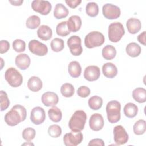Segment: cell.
Listing matches in <instances>:
<instances>
[{
	"label": "cell",
	"mask_w": 146,
	"mask_h": 146,
	"mask_svg": "<svg viewBox=\"0 0 146 146\" xmlns=\"http://www.w3.org/2000/svg\"><path fill=\"white\" fill-rule=\"evenodd\" d=\"M27 116L26 108L22 105H14L5 115V121L9 126H15L24 121Z\"/></svg>",
	"instance_id": "6da1fadb"
},
{
	"label": "cell",
	"mask_w": 146,
	"mask_h": 146,
	"mask_svg": "<svg viewBox=\"0 0 146 146\" xmlns=\"http://www.w3.org/2000/svg\"><path fill=\"white\" fill-rule=\"evenodd\" d=\"M87 115L82 110H77L72 115L68 122L70 129L72 131H81L85 125Z\"/></svg>",
	"instance_id": "7a4b0ae2"
},
{
	"label": "cell",
	"mask_w": 146,
	"mask_h": 146,
	"mask_svg": "<svg viewBox=\"0 0 146 146\" xmlns=\"http://www.w3.org/2000/svg\"><path fill=\"white\" fill-rule=\"evenodd\" d=\"M120 103L117 100H111L106 105V111L108 121L113 124L118 122L120 119Z\"/></svg>",
	"instance_id": "3957f363"
},
{
	"label": "cell",
	"mask_w": 146,
	"mask_h": 146,
	"mask_svg": "<svg viewBox=\"0 0 146 146\" xmlns=\"http://www.w3.org/2000/svg\"><path fill=\"white\" fill-rule=\"evenodd\" d=\"M125 34L123 25L119 22L111 23L108 26V36L110 40L113 43L118 42Z\"/></svg>",
	"instance_id": "277c9868"
},
{
	"label": "cell",
	"mask_w": 146,
	"mask_h": 146,
	"mask_svg": "<svg viewBox=\"0 0 146 146\" xmlns=\"http://www.w3.org/2000/svg\"><path fill=\"white\" fill-rule=\"evenodd\" d=\"M104 36L103 34L97 31L90 32L84 38V44L88 48H93L99 47L104 42Z\"/></svg>",
	"instance_id": "5b68a950"
},
{
	"label": "cell",
	"mask_w": 146,
	"mask_h": 146,
	"mask_svg": "<svg viewBox=\"0 0 146 146\" xmlns=\"http://www.w3.org/2000/svg\"><path fill=\"white\" fill-rule=\"evenodd\" d=\"M5 78L9 85L13 87L20 86L23 82L22 75L14 67H10L7 69L5 73Z\"/></svg>",
	"instance_id": "8992f818"
},
{
	"label": "cell",
	"mask_w": 146,
	"mask_h": 146,
	"mask_svg": "<svg viewBox=\"0 0 146 146\" xmlns=\"http://www.w3.org/2000/svg\"><path fill=\"white\" fill-rule=\"evenodd\" d=\"M63 140L66 146H76L82 143L83 134L80 131H71V132L64 135Z\"/></svg>",
	"instance_id": "52a82bcc"
},
{
	"label": "cell",
	"mask_w": 146,
	"mask_h": 146,
	"mask_svg": "<svg viewBox=\"0 0 146 146\" xmlns=\"http://www.w3.org/2000/svg\"><path fill=\"white\" fill-rule=\"evenodd\" d=\"M81 39L77 35L71 36L67 40V46L70 52L74 56H79L83 52Z\"/></svg>",
	"instance_id": "ba28073f"
},
{
	"label": "cell",
	"mask_w": 146,
	"mask_h": 146,
	"mask_svg": "<svg viewBox=\"0 0 146 146\" xmlns=\"http://www.w3.org/2000/svg\"><path fill=\"white\" fill-rule=\"evenodd\" d=\"M32 9L40 14L47 15L51 10L52 5L48 1L34 0L31 2Z\"/></svg>",
	"instance_id": "9c48e42d"
},
{
	"label": "cell",
	"mask_w": 146,
	"mask_h": 146,
	"mask_svg": "<svg viewBox=\"0 0 146 146\" xmlns=\"http://www.w3.org/2000/svg\"><path fill=\"white\" fill-rule=\"evenodd\" d=\"M102 13L103 16L108 19H115L120 16V8L111 3H106L103 6Z\"/></svg>",
	"instance_id": "30bf717a"
},
{
	"label": "cell",
	"mask_w": 146,
	"mask_h": 146,
	"mask_svg": "<svg viewBox=\"0 0 146 146\" xmlns=\"http://www.w3.org/2000/svg\"><path fill=\"white\" fill-rule=\"evenodd\" d=\"M28 47L31 53L38 56H44L48 52L47 46L38 40H31L29 43Z\"/></svg>",
	"instance_id": "8fae6325"
},
{
	"label": "cell",
	"mask_w": 146,
	"mask_h": 146,
	"mask_svg": "<svg viewBox=\"0 0 146 146\" xmlns=\"http://www.w3.org/2000/svg\"><path fill=\"white\" fill-rule=\"evenodd\" d=\"M113 135L114 141L118 145L124 144L128 140V135L124 128L121 125L114 127Z\"/></svg>",
	"instance_id": "7c38bea8"
},
{
	"label": "cell",
	"mask_w": 146,
	"mask_h": 146,
	"mask_svg": "<svg viewBox=\"0 0 146 146\" xmlns=\"http://www.w3.org/2000/svg\"><path fill=\"white\" fill-rule=\"evenodd\" d=\"M46 119V113L44 109L41 107H35L32 109L30 112V120L35 124H42Z\"/></svg>",
	"instance_id": "4fadbf2b"
},
{
	"label": "cell",
	"mask_w": 146,
	"mask_h": 146,
	"mask_svg": "<svg viewBox=\"0 0 146 146\" xmlns=\"http://www.w3.org/2000/svg\"><path fill=\"white\" fill-rule=\"evenodd\" d=\"M100 75V68L96 66H89L85 68L84 71V78L89 82L98 80Z\"/></svg>",
	"instance_id": "5bb4252c"
},
{
	"label": "cell",
	"mask_w": 146,
	"mask_h": 146,
	"mask_svg": "<svg viewBox=\"0 0 146 146\" xmlns=\"http://www.w3.org/2000/svg\"><path fill=\"white\" fill-rule=\"evenodd\" d=\"M104 124L103 117L99 113L92 114L89 119L90 127L94 131L101 130L104 126Z\"/></svg>",
	"instance_id": "9a60e30c"
},
{
	"label": "cell",
	"mask_w": 146,
	"mask_h": 146,
	"mask_svg": "<svg viewBox=\"0 0 146 146\" xmlns=\"http://www.w3.org/2000/svg\"><path fill=\"white\" fill-rule=\"evenodd\" d=\"M42 102L47 106H55L59 102V98L58 95L54 92H46L42 96Z\"/></svg>",
	"instance_id": "2e32d148"
},
{
	"label": "cell",
	"mask_w": 146,
	"mask_h": 146,
	"mask_svg": "<svg viewBox=\"0 0 146 146\" xmlns=\"http://www.w3.org/2000/svg\"><path fill=\"white\" fill-rule=\"evenodd\" d=\"M67 27L70 32H76L79 31L82 26V20L78 15L71 16L67 21Z\"/></svg>",
	"instance_id": "e0dca14e"
},
{
	"label": "cell",
	"mask_w": 146,
	"mask_h": 146,
	"mask_svg": "<svg viewBox=\"0 0 146 146\" xmlns=\"http://www.w3.org/2000/svg\"><path fill=\"white\" fill-rule=\"evenodd\" d=\"M15 63L18 68L25 70L30 66V58L26 54H20L16 56Z\"/></svg>",
	"instance_id": "ac0fdd59"
},
{
	"label": "cell",
	"mask_w": 146,
	"mask_h": 146,
	"mask_svg": "<svg viewBox=\"0 0 146 146\" xmlns=\"http://www.w3.org/2000/svg\"><path fill=\"white\" fill-rule=\"evenodd\" d=\"M102 72L106 78H113L117 74V68L112 63H106L102 66Z\"/></svg>",
	"instance_id": "d6986e66"
},
{
	"label": "cell",
	"mask_w": 146,
	"mask_h": 146,
	"mask_svg": "<svg viewBox=\"0 0 146 146\" xmlns=\"http://www.w3.org/2000/svg\"><path fill=\"white\" fill-rule=\"evenodd\" d=\"M126 26L129 33L135 34L140 30L141 28V23L139 19L131 18L127 20Z\"/></svg>",
	"instance_id": "ffe728a7"
},
{
	"label": "cell",
	"mask_w": 146,
	"mask_h": 146,
	"mask_svg": "<svg viewBox=\"0 0 146 146\" xmlns=\"http://www.w3.org/2000/svg\"><path fill=\"white\" fill-rule=\"evenodd\" d=\"M37 35L39 38L46 41L51 38L52 31L48 26L43 25L38 28L37 30Z\"/></svg>",
	"instance_id": "44dd1931"
},
{
	"label": "cell",
	"mask_w": 146,
	"mask_h": 146,
	"mask_svg": "<svg viewBox=\"0 0 146 146\" xmlns=\"http://www.w3.org/2000/svg\"><path fill=\"white\" fill-rule=\"evenodd\" d=\"M43 83L41 79L35 76L30 78L27 82L28 88L33 92H38L42 88Z\"/></svg>",
	"instance_id": "7402d4cb"
},
{
	"label": "cell",
	"mask_w": 146,
	"mask_h": 146,
	"mask_svg": "<svg viewBox=\"0 0 146 146\" xmlns=\"http://www.w3.org/2000/svg\"><path fill=\"white\" fill-rule=\"evenodd\" d=\"M68 71L71 77L74 78L79 77L82 72L80 64L77 61L71 62L68 66Z\"/></svg>",
	"instance_id": "603a6c76"
},
{
	"label": "cell",
	"mask_w": 146,
	"mask_h": 146,
	"mask_svg": "<svg viewBox=\"0 0 146 146\" xmlns=\"http://www.w3.org/2000/svg\"><path fill=\"white\" fill-rule=\"evenodd\" d=\"M69 13L67 8L62 3H57L54 10V16L58 19L66 18Z\"/></svg>",
	"instance_id": "cb8c5ba5"
},
{
	"label": "cell",
	"mask_w": 146,
	"mask_h": 146,
	"mask_svg": "<svg viewBox=\"0 0 146 146\" xmlns=\"http://www.w3.org/2000/svg\"><path fill=\"white\" fill-rule=\"evenodd\" d=\"M127 54L131 57L135 58L138 56L141 51L140 46L135 42L129 43L125 48Z\"/></svg>",
	"instance_id": "d4e9b609"
},
{
	"label": "cell",
	"mask_w": 146,
	"mask_h": 146,
	"mask_svg": "<svg viewBox=\"0 0 146 146\" xmlns=\"http://www.w3.org/2000/svg\"><path fill=\"white\" fill-rule=\"evenodd\" d=\"M132 97L138 103H143L146 101V90L143 87H137L132 91Z\"/></svg>",
	"instance_id": "484cf974"
},
{
	"label": "cell",
	"mask_w": 146,
	"mask_h": 146,
	"mask_svg": "<svg viewBox=\"0 0 146 146\" xmlns=\"http://www.w3.org/2000/svg\"><path fill=\"white\" fill-rule=\"evenodd\" d=\"M124 113L128 118H133L135 117L138 112L137 106L132 103H128L124 107Z\"/></svg>",
	"instance_id": "4316f807"
},
{
	"label": "cell",
	"mask_w": 146,
	"mask_h": 146,
	"mask_svg": "<svg viewBox=\"0 0 146 146\" xmlns=\"http://www.w3.org/2000/svg\"><path fill=\"white\" fill-rule=\"evenodd\" d=\"M102 56L105 59L112 60L116 56V50L114 46L108 44L104 46L102 49Z\"/></svg>",
	"instance_id": "83f0119b"
},
{
	"label": "cell",
	"mask_w": 146,
	"mask_h": 146,
	"mask_svg": "<svg viewBox=\"0 0 146 146\" xmlns=\"http://www.w3.org/2000/svg\"><path fill=\"white\" fill-rule=\"evenodd\" d=\"M48 115L50 119L55 123L59 122L62 117V111L55 106L49 109L48 111Z\"/></svg>",
	"instance_id": "f1b7e54d"
},
{
	"label": "cell",
	"mask_w": 146,
	"mask_h": 146,
	"mask_svg": "<svg viewBox=\"0 0 146 146\" xmlns=\"http://www.w3.org/2000/svg\"><path fill=\"white\" fill-rule=\"evenodd\" d=\"M88 104L91 110H98L102 106L103 99L99 96H92L88 99Z\"/></svg>",
	"instance_id": "f546056e"
},
{
	"label": "cell",
	"mask_w": 146,
	"mask_h": 146,
	"mask_svg": "<svg viewBox=\"0 0 146 146\" xmlns=\"http://www.w3.org/2000/svg\"><path fill=\"white\" fill-rule=\"evenodd\" d=\"M60 92L62 95L64 97H71L75 93L74 87L71 83H64L60 87Z\"/></svg>",
	"instance_id": "4dcf8cb0"
},
{
	"label": "cell",
	"mask_w": 146,
	"mask_h": 146,
	"mask_svg": "<svg viewBox=\"0 0 146 146\" xmlns=\"http://www.w3.org/2000/svg\"><path fill=\"white\" fill-rule=\"evenodd\" d=\"M40 23V18L36 15H33L30 16L26 21V26L30 29H35L39 27Z\"/></svg>",
	"instance_id": "1f68e13d"
},
{
	"label": "cell",
	"mask_w": 146,
	"mask_h": 146,
	"mask_svg": "<svg viewBox=\"0 0 146 146\" xmlns=\"http://www.w3.org/2000/svg\"><path fill=\"white\" fill-rule=\"evenodd\" d=\"M133 132L136 135H141L145 133L146 130V122L144 120L140 119L137 121L133 127Z\"/></svg>",
	"instance_id": "d6a6232c"
},
{
	"label": "cell",
	"mask_w": 146,
	"mask_h": 146,
	"mask_svg": "<svg viewBox=\"0 0 146 146\" xmlns=\"http://www.w3.org/2000/svg\"><path fill=\"white\" fill-rule=\"evenodd\" d=\"M86 14L91 17L97 16L99 13V7L98 4L94 2H88L86 6Z\"/></svg>",
	"instance_id": "836d02e7"
},
{
	"label": "cell",
	"mask_w": 146,
	"mask_h": 146,
	"mask_svg": "<svg viewBox=\"0 0 146 146\" xmlns=\"http://www.w3.org/2000/svg\"><path fill=\"white\" fill-rule=\"evenodd\" d=\"M56 32L60 36L64 37L68 35L70 33V31L67 27V21H62L59 23L56 27Z\"/></svg>",
	"instance_id": "e575fe53"
},
{
	"label": "cell",
	"mask_w": 146,
	"mask_h": 146,
	"mask_svg": "<svg viewBox=\"0 0 146 146\" xmlns=\"http://www.w3.org/2000/svg\"><path fill=\"white\" fill-rule=\"evenodd\" d=\"M50 46L53 51L58 52L63 50L64 47V43L63 39L55 38L51 40Z\"/></svg>",
	"instance_id": "d590c367"
},
{
	"label": "cell",
	"mask_w": 146,
	"mask_h": 146,
	"mask_svg": "<svg viewBox=\"0 0 146 146\" xmlns=\"http://www.w3.org/2000/svg\"><path fill=\"white\" fill-rule=\"evenodd\" d=\"M48 133L51 137L57 138L62 134V128L57 124L51 125L48 127Z\"/></svg>",
	"instance_id": "8d00e7d4"
},
{
	"label": "cell",
	"mask_w": 146,
	"mask_h": 146,
	"mask_svg": "<svg viewBox=\"0 0 146 146\" xmlns=\"http://www.w3.org/2000/svg\"><path fill=\"white\" fill-rule=\"evenodd\" d=\"M36 135L35 130L31 127L25 128L22 133V136L23 139L27 141H30L33 140Z\"/></svg>",
	"instance_id": "74e56055"
},
{
	"label": "cell",
	"mask_w": 146,
	"mask_h": 146,
	"mask_svg": "<svg viewBox=\"0 0 146 146\" xmlns=\"http://www.w3.org/2000/svg\"><path fill=\"white\" fill-rule=\"evenodd\" d=\"M0 100H1V111H3L6 110L10 104V100L8 98L7 94L3 91H0Z\"/></svg>",
	"instance_id": "f35d334b"
},
{
	"label": "cell",
	"mask_w": 146,
	"mask_h": 146,
	"mask_svg": "<svg viewBox=\"0 0 146 146\" xmlns=\"http://www.w3.org/2000/svg\"><path fill=\"white\" fill-rule=\"evenodd\" d=\"M13 48L17 52H23L26 48V43L23 40L17 39L13 42Z\"/></svg>",
	"instance_id": "ab89813d"
},
{
	"label": "cell",
	"mask_w": 146,
	"mask_h": 146,
	"mask_svg": "<svg viewBox=\"0 0 146 146\" xmlns=\"http://www.w3.org/2000/svg\"><path fill=\"white\" fill-rule=\"evenodd\" d=\"M90 89L85 86H80L78 88L77 94L81 98H86L90 94Z\"/></svg>",
	"instance_id": "60d3db41"
},
{
	"label": "cell",
	"mask_w": 146,
	"mask_h": 146,
	"mask_svg": "<svg viewBox=\"0 0 146 146\" xmlns=\"http://www.w3.org/2000/svg\"><path fill=\"white\" fill-rule=\"evenodd\" d=\"M0 53L4 54L9 50L10 43L7 40H2L0 42Z\"/></svg>",
	"instance_id": "b9f144b4"
},
{
	"label": "cell",
	"mask_w": 146,
	"mask_h": 146,
	"mask_svg": "<svg viewBox=\"0 0 146 146\" xmlns=\"http://www.w3.org/2000/svg\"><path fill=\"white\" fill-rule=\"evenodd\" d=\"M67 5L71 8L74 9L81 2V0H66L65 1Z\"/></svg>",
	"instance_id": "7bdbcfd3"
},
{
	"label": "cell",
	"mask_w": 146,
	"mask_h": 146,
	"mask_svg": "<svg viewBox=\"0 0 146 146\" xmlns=\"http://www.w3.org/2000/svg\"><path fill=\"white\" fill-rule=\"evenodd\" d=\"M88 145H100V146H104V143L103 140L101 139L96 138L90 141L89 143L88 144Z\"/></svg>",
	"instance_id": "ee69618b"
},
{
	"label": "cell",
	"mask_w": 146,
	"mask_h": 146,
	"mask_svg": "<svg viewBox=\"0 0 146 146\" xmlns=\"http://www.w3.org/2000/svg\"><path fill=\"white\" fill-rule=\"evenodd\" d=\"M145 36H146V31H144L141 33H140L137 36V40L139 43L145 46Z\"/></svg>",
	"instance_id": "f6af8a7d"
},
{
	"label": "cell",
	"mask_w": 146,
	"mask_h": 146,
	"mask_svg": "<svg viewBox=\"0 0 146 146\" xmlns=\"http://www.w3.org/2000/svg\"><path fill=\"white\" fill-rule=\"evenodd\" d=\"M9 2L14 6H20L23 2V1H9Z\"/></svg>",
	"instance_id": "bcb514c9"
}]
</instances>
